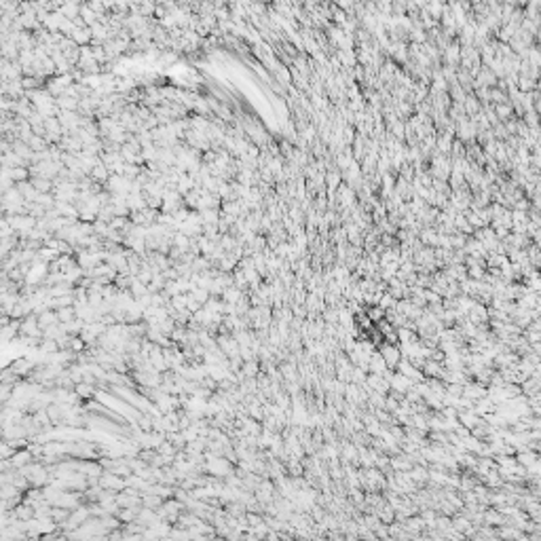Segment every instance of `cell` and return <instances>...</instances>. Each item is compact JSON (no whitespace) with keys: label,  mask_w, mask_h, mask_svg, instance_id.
<instances>
[{"label":"cell","mask_w":541,"mask_h":541,"mask_svg":"<svg viewBox=\"0 0 541 541\" xmlns=\"http://www.w3.org/2000/svg\"><path fill=\"white\" fill-rule=\"evenodd\" d=\"M256 370H258L256 364H248V366H245V374L252 376V374H256Z\"/></svg>","instance_id":"cell-2"},{"label":"cell","mask_w":541,"mask_h":541,"mask_svg":"<svg viewBox=\"0 0 541 541\" xmlns=\"http://www.w3.org/2000/svg\"><path fill=\"white\" fill-rule=\"evenodd\" d=\"M59 321V317H57V311L55 313H49V311H45V313H40L38 315V324H40V328H49V326H55Z\"/></svg>","instance_id":"cell-1"}]
</instances>
